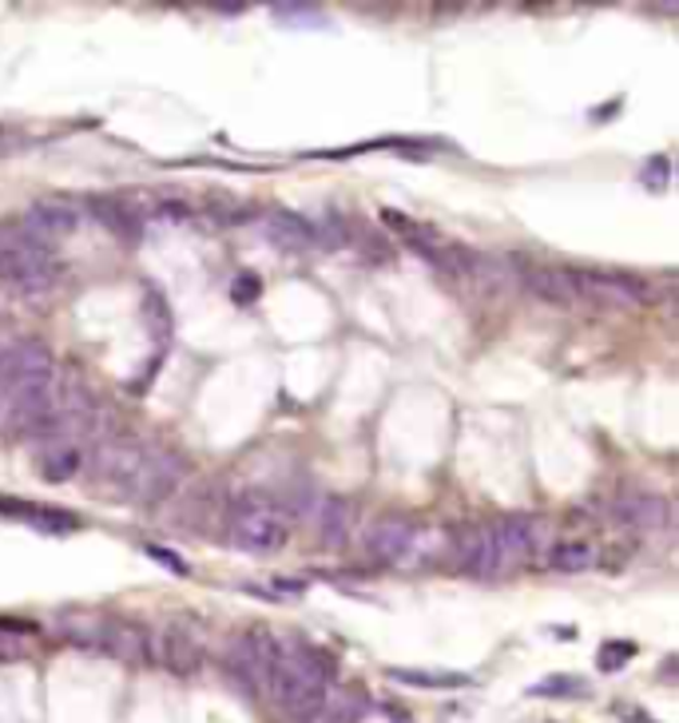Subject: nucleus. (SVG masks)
Segmentation results:
<instances>
[{
    "mask_svg": "<svg viewBox=\"0 0 679 723\" xmlns=\"http://www.w3.org/2000/svg\"><path fill=\"white\" fill-rule=\"evenodd\" d=\"M151 652H160L163 668L175 672V676H191L199 664H203V648L187 628H167L160 636V644L151 640Z\"/></svg>",
    "mask_w": 679,
    "mask_h": 723,
    "instance_id": "nucleus-13",
    "label": "nucleus"
},
{
    "mask_svg": "<svg viewBox=\"0 0 679 723\" xmlns=\"http://www.w3.org/2000/svg\"><path fill=\"white\" fill-rule=\"evenodd\" d=\"M0 513L16 516V521H28L33 528H48V533H72V528H80V516L64 513V509L28 506V501H4V497H0Z\"/></svg>",
    "mask_w": 679,
    "mask_h": 723,
    "instance_id": "nucleus-16",
    "label": "nucleus"
},
{
    "mask_svg": "<svg viewBox=\"0 0 679 723\" xmlns=\"http://www.w3.org/2000/svg\"><path fill=\"white\" fill-rule=\"evenodd\" d=\"M184 458H175L167 449H151L143 446L139 449L136 465L127 470V477L120 482V494L127 501H139V506H151V501H163V497H172L184 482Z\"/></svg>",
    "mask_w": 679,
    "mask_h": 723,
    "instance_id": "nucleus-7",
    "label": "nucleus"
},
{
    "mask_svg": "<svg viewBox=\"0 0 679 723\" xmlns=\"http://www.w3.org/2000/svg\"><path fill=\"white\" fill-rule=\"evenodd\" d=\"M259 295H263V278L254 275V271H239L235 283H230V299L239 302V307H251V302H259Z\"/></svg>",
    "mask_w": 679,
    "mask_h": 723,
    "instance_id": "nucleus-23",
    "label": "nucleus"
},
{
    "mask_svg": "<svg viewBox=\"0 0 679 723\" xmlns=\"http://www.w3.org/2000/svg\"><path fill=\"white\" fill-rule=\"evenodd\" d=\"M612 521L628 533H664L671 525V506L659 494H620L608 506Z\"/></svg>",
    "mask_w": 679,
    "mask_h": 723,
    "instance_id": "nucleus-9",
    "label": "nucleus"
},
{
    "mask_svg": "<svg viewBox=\"0 0 679 723\" xmlns=\"http://www.w3.org/2000/svg\"><path fill=\"white\" fill-rule=\"evenodd\" d=\"M350 525H354V506L345 497H323L318 506V537L330 549H342L345 537H350Z\"/></svg>",
    "mask_w": 679,
    "mask_h": 723,
    "instance_id": "nucleus-17",
    "label": "nucleus"
},
{
    "mask_svg": "<svg viewBox=\"0 0 679 723\" xmlns=\"http://www.w3.org/2000/svg\"><path fill=\"white\" fill-rule=\"evenodd\" d=\"M580 680L573 676H549L541 684H532V696H580Z\"/></svg>",
    "mask_w": 679,
    "mask_h": 723,
    "instance_id": "nucleus-25",
    "label": "nucleus"
},
{
    "mask_svg": "<svg viewBox=\"0 0 679 723\" xmlns=\"http://www.w3.org/2000/svg\"><path fill=\"white\" fill-rule=\"evenodd\" d=\"M88 211L112 230L115 239H124V242L143 239V219H139L136 207H127V203H120V199H108V196H92L88 199Z\"/></svg>",
    "mask_w": 679,
    "mask_h": 723,
    "instance_id": "nucleus-15",
    "label": "nucleus"
},
{
    "mask_svg": "<svg viewBox=\"0 0 679 723\" xmlns=\"http://www.w3.org/2000/svg\"><path fill=\"white\" fill-rule=\"evenodd\" d=\"M56 632L68 644L84 648L96 656H120V660H148L151 656V636L139 624L115 616H60Z\"/></svg>",
    "mask_w": 679,
    "mask_h": 723,
    "instance_id": "nucleus-4",
    "label": "nucleus"
},
{
    "mask_svg": "<svg viewBox=\"0 0 679 723\" xmlns=\"http://www.w3.org/2000/svg\"><path fill=\"white\" fill-rule=\"evenodd\" d=\"M76 223H80V207L60 203V199H36V203L24 211V230L40 242L68 235V230H76Z\"/></svg>",
    "mask_w": 679,
    "mask_h": 723,
    "instance_id": "nucleus-11",
    "label": "nucleus"
},
{
    "mask_svg": "<svg viewBox=\"0 0 679 723\" xmlns=\"http://www.w3.org/2000/svg\"><path fill=\"white\" fill-rule=\"evenodd\" d=\"M636 656V648L628 640H620V644H604L600 648V656H596V664H600V672H616V668H624L628 660Z\"/></svg>",
    "mask_w": 679,
    "mask_h": 723,
    "instance_id": "nucleus-24",
    "label": "nucleus"
},
{
    "mask_svg": "<svg viewBox=\"0 0 679 723\" xmlns=\"http://www.w3.org/2000/svg\"><path fill=\"white\" fill-rule=\"evenodd\" d=\"M335 664L306 644H275L271 668H266V691L290 723H314L326 708Z\"/></svg>",
    "mask_w": 679,
    "mask_h": 723,
    "instance_id": "nucleus-2",
    "label": "nucleus"
},
{
    "mask_svg": "<svg viewBox=\"0 0 679 723\" xmlns=\"http://www.w3.org/2000/svg\"><path fill=\"white\" fill-rule=\"evenodd\" d=\"M148 319L155 322V331L160 334L172 331V314H167V307H163L160 290H148Z\"/></svg>",
    "mask_w": 679,
    "mask_h": 723,
    "instance_id": "nucleus-27",
    "label": "nucleus"
},
{
    "mask_svg": "<svg viewBox=\"0 0 679 723\" xmlns=\"http://www.w3.org/2000/svg\"><path fill=\"white\" fill-rule=\"evenodd\" d=\"M390 680L410 688H469V676L461 672H417V668H390Z\"/></svg>",
    "mask_w": 679,
    "mask_h": 723,
    "instance_id": "nucleus-19",
    "label": "nucleus"
},
{
    "mask_svg": "<svg viewBox=\"0 0 679 723\" xmlns=\"http://www.w3.org/2000/svg\"><path fill=\"white\" fill-rule=\"evenodd\" d=\"M640 184L647 187V191H668V184H671V160L668 155H652V160L640 167Z\"/></svg>",
    "mask_w": 679,
    "mask_h": 723,
    "instance_id": "nucleus-22",
    "label": "nucleus"
},
{
    "mask_svg": "<svg viewBox=\"0 0 679 723\" xmlns=\"http://www.w3.org/2000/svg\"><path fill=\"white\" fill-rule=\"evenodd\" d=\"M541 521H532V516H505L489 528H477L473 533V561L465 573H473L477 581H501V576L517 573L520 564L541 549Z\"/></svg>",
    "mask_w": 679,
    "mask_h": 723,
    "instance_id": "nucleus-3",
    "label": "nucleus"
},
{
    "mask_svg": "<svg viewBox=\"0 0 679 723\" xmlns=\"http://www.w3.org/2000/svg\"><path fill=\"white\" fill-rule=\"evenodd\" d=\"M148 557H151V561H155V564H163V569H172L175 576H184V573H187V564L179 561V557H175L172 549H163V545H148Z\"/></svg>",
    "mask_w": 679,
    "mask_h": 723,
    "instance_id": "nucleus-28",
    "label": "nucleus"
},
{
    "mask_svg": "<svg viewBox=\"0 0 679 723\" xmlns=\"http://www.w3.org/2000/svg\"><path fill=\"white\" fill-rule=\"evenodd\" d=\"M80 470H84L80 446H56L40 458V477H45V482H72Z\"/></svg>",
    "mask_w": 679,
    "mask_h": 723,
    "instance_id": "nucleus-18",
    "label": "nucleus"
},
{
    "mask_svg": "<svg viewBox=\"0 0 679 723\" xmlns=\"http://www.w3.org/2000/svg\"><path fill=\"white\" fill-rule=\"evenodd\" d=\"M56 378L45 342L21 338L0 354V425L12 434H28L52 406Z\"/></svg>",
    "mask_w": 679,
    "mask_h": 723,
    "instance_id": "nucleus-1",
    "label": "nucleus"
},
{
    "mask_svg": "<svg viewBox=\"0 0 679 723\" xmlns=\"http://www.w3.org/2000/svg\"><path fill=\"white\" fill-rule=\"evenodd\" d=\"M549 564H553L556 573H584L588 564H592V549H588L584 540H561L549 549Z\"/></svg>",
    "mask_w": 679,
    "mask_h": 723,
    "instance_id": "nucleus-20",
    "label": "nucleus"
},
{
    "mask_svg": "<svg viewBox=\"0 0 679 723\" xmlns=\"http://www.w3.org/2000/svg\"><path fill=\"white\" fill-rule=\"evenodd\" d=\"M263 230H266V239L275 242V247H282V251H311V247H318V227H314L311 219L294 215V211H282V207L266 211Z\"/></svg>",
    "mask_w": 679,
    "mask_h": 723,
    "instance_id": "nucleus-12",
    "label": "nucleus"
},
{
    "mask_svg": "<svg viewBox=\"0 0 679 723\" xmlns=\"http://www.w3.org/2000/svg\"><path fill=\"white\" fill-rule=\"evenodd\" d=\"M576 290V302H596V307H640L647 302V287L632 275L616 271H568Z\"/></svg>",
    "mask_w": 679,
    "mask_h": 723,
    "instance_id": "nucleus-8",
    "label": "nucleus"
},
{
    "mask_svg": "<svg viewBox=\"0 0 679 723\" xmlns=\"http://www.w3.org/2000/svg\"><path fill=\"white\" fill-rule=\"evenodd\" d=\"M60 263L52 247L28 230H0V278L21 290H45L56 278Z\"/></svg>",
    "mask_w": 679,
    "mask_h": 723,
    "instance_id": "nucleus-5",
    "label": "nucleus"
},
{
    "mask_svg": "<svg viewBox=\"0 0 679 723\" xmlns=\"http://www.w3.org/2000/svg\"><path fill=\"white\" fill-rule=\"evenodd\" d=\"M275 21L282 24H299V28H326V16L311 4H275Z\"/></svg>",
    "mask_w": 679,
    "mask_h": 723,
    "instance_id": "nucleus-21",
    "label": "nucleus"
},
{
    "mask_svg": "<svg viewBox=\"0 0 679 723\" xmlns=\"http://www.w3.org/2000/svg\"><path fill=\"white\" fill-rule=\"evenodd\" d=\"M417 540V525L410 521V516H381V521H374L366 533V549L374 561L381 564H393L402 561L405 552L414 549Z\"/></svg>",
    "mask_w": 679,
    "mask_h": 723,
    "instance_id": "nucleus-10",
    "label": "nucleus"
},
{
    "mask_svg": "<svg viewBox=\"0 0 679 723\" xmlns=\"http://www.w3.org/2000/svg\"><path fill=\"white\" fill-rule=\"evenodd\" d=\"M24 656H28V640L0 624V664H12V660H24Z\"/></svg>",
    "mask_w": 679,
    "mask_h": 723,
    "instance_id": "nucleus-26",
    "label": "nucleus"
},
{
    "mask_svg": "<svg viewBox=\"0 0 679 723\" xmlns=\"http://www.w3.org/2000/svg\"><path fill=\"white\" fill-rule=\"evenodd\" d=\"M520 283H525V290L529 295H537L541 302H549V307H576V290H573V278H568V271H556V266H525L520 271Z\"/></svg>",
    "mask_w": 679,
    "mask_h": 723,
    "instance_id": "nucleus-14",
    "label": "nucleus"
},
{
    "mask_svg": "<svg viewBox=\"0 0 679 723\" xmlns=\"http://www.w3.org/2000/svg\"><path fill=\"white\" fill-rule=\"evenodd\" d=\"M290 525L287 513L266 501V497H242L235 513H230V545L242 552H259V557H271L287 545Z\"/></svg>",
    "mask_w": 679,
    "mask_h": 723,
    "instance_id": "nucleus-6",
    "label": "nucleus"
}]
</instances>
